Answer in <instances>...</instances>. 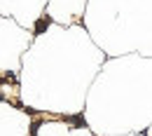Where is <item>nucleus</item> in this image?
I'll use <instances>...</instances> for the list:
<instances>
[{
    "instance_id": "nucleus-6",
    "label": "nucleus",
    "mask_w": 152,
    "mask_h": 136,
    "mask_svg": "<svg viewBox=\"0 0 152 136\" xmlns=\"http://www.w3.org/2000/svg\"><path fill=\"white\" fill-rule=\"evenodd\" d=\"M31 115L7 101H0V136H28Z\"/></svg>"
},
{
    "instance_id": "nucleus-5",
    "label": "nucleus",
    "mask_w": 152,
    "mask_h": 136,
    "mask_svg": "<svg viewBox=\"0 0 152 136\" xmlns=\"http://www.w3.org/2000/svg\"><path fill=\"white\" fill-rule=\"evenodd\" d=\"M47 0H0V17L17 21L21 28L33 31L45 17Z\"/></svg>"
},
{
    "instance_id": "nucleus-8",
    "label": "nucleus",
    "mask_w": 152,
    "mask_h": 136,
    "mask_svg": "<svg viewBox=\"0 0 152 136\" xmlns=\"http://www.w3.org/2000/svg\"><path fill=\"white\" fill-rule=\"evenodd\" d=\"M35 136H94V134L87 127H75V124L54 120V122H42Z\"/></svg>"
},
{
    "instance_id": "nucleus-2",
    "label": "nucleus",
    "mask_w": 152,
    "mask_h": 136,
    "mask_svg": "<svg viewBox=\"0 0 152 136\" xmlns=\"http://www.w3.org/2000/svg\"><path fill=\"white\" fill-rule=\"evenodd\" d=\"M150 75V59L140 54L105 59L84 96L82 115L87 129L98 136L148 132L152 106Z\"/></svg>"
},
{
    "instance_id": "nucleus-3",
    "label": "nucleus",
    "mask_w": 152,
    "mask_h": 136,
    "mask_svg": "<svg viewBox=\"0 0 152 136\" xmlns=\"http://www.w3.org/2000/svg\"><path fill=\"white\" fill-rule=\"evenodd\" d=\"M80 26L108 59L152 54V0H87Z\"/></svg>"
},
{
    "instance_id": "nucleus-9",
    "label": "nucleus",
    "mask_w": 152,
    "mask_h": 136,
    "mask_svg": "<svg viewBox=\"0 0 152 136\" xmlns=\"http://www.w3.org/2000/svg\"><path fill=\"white\" fill-rule=\"evenodd\" d=\"M124 136H140V134H124Z\"/></svg>"
},
{
    "instance_id": "nucleus-1",
    "label": "nucleus",
    "mask_w": 152,
    "mask_h": 136,
    "mask_svg": "<svg viewBox=\"0 0 152 136\" xmlns=\"http://www.w3.org/2000/svg\"><path fill=\"white\" fill-rule=\"evenodd\" d=\"M105 54L84 28L47 24L33 35L19 66V99L33 110L80 115L87 89L103 66Z\"/></svg>"
},
{
    "instance_id": "nucleus-4",
    "label": "nucleus",
    "mask_w": 152,
    "mask_h": 136,
    "mask_svg": "<svg viewBox=\"0 0 152 136\" xmlns=\"http://www.w3.org/2000/svg\"><path fill=\"white\" fill-rule=\"evenodd\" d=\"M33 42V31L21 28L17 21L0 17V73H17L21 57Z\"/></svg>"
},
{
    "instance_id": "nucleus-7",
    "label": "nucleus",
    "mask_w": 152,
    "mask_h": 136,
    "mask_svg": "<svg viewBox=\"0 0 152 136\" xmlns=\"http://www.w3.org/2000/svg\"><path fill=\"white\" fill-rule=\"evenodd\" d=\"M87 0H47L45 14L56 26H75L82 21Z\"/></svg>"
}]
</instances>
